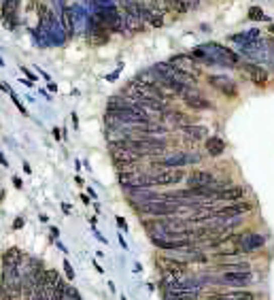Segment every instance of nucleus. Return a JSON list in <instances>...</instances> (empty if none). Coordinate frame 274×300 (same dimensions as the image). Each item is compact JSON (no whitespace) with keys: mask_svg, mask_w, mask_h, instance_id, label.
<instances>
[{"mask_svg":"<svg viewBox=\"0 0 274 300\" xmlns=\"http://www.w3.org/2000/svg\"><path fill=\"white\" fill-rule=\"evenodd\" d=\"M181 134H183V139H187L191 143H198V141H206L210 130L206 126H202V123H189V126L181 128Z\"/></svg>","mask_w":274,"mask_h":300,"instance_id":"dca6fc26","label":"nucleus"},{"mask_svg":"<svg viewBox=\"0 0 274 300\" xmlns=\"http://www.w3.org/2000/svg\"><path fill=\"white\" fill-rule=\"evenodd\" d=\"M51 3H53V11H56V13H60L62 9L68 7V5H66V0H51Z\"/></svg>","mask_w":274,"mask_h":300,"instance_id":"a878e982","label":"nucleus"},{"mask_svg":"<svg viewBox=\"0 0 274 300\" xmlns=\"http://www.w3.org/2000/svg\"><path fill=\"white\" fill-rule=\"evenodd\" d=\"M22 72H24V75H26V79H30V81H36V75H34V72H32V70H30L28 66H22Z\"/></svg>","mask_w":274,"mask_h":300,"instance_id":"cd10ccee","label":"nucleus"},{"mask_svg":"<svg viewBox=\"0 0 274 300\" xmlns=\"http://www.w3.org/2000/svg\"><path fill=\"white\" fill-rule=\"evenodd\" d=\"M19 5H22V0H3V24L11 30L17 26Z\"/></svg>","mask_w":274,"mask_h":300,"instance_id":"2eb2a0df","label":"nucleus"},{"mask_svg":"<svg viewBox=\"0 0 274 300\" xmlns=\"http://www.w3.org/2000/svg\"><path fill=\"white\" fill-rule=\"evenodd\" d=\"M117 226H119V228H124V232L128 230V224H126L124 217H117Z\"/></svg>","mask_w":274,"mask_h":300,"instance_id":"c756f323","label":"nucleus"},{"mask_svg":"<svg viewBox=\"0 0 274 300\" xmlns=\"http://www.w3.org/2000/svg\"><path fill=\"white\" fill-rule=\"evenodd\" d=\"M166 119L177 128H185L189 123H196V117H191L189 113H183V111H166Z\"/></svg>","mask_w":274,"mask_h":300,"instance_id":"aec40b11","label":"nucleus"},{"mask_svg":"<svg viewBox=\"0 0 274 300\" xmlns=\"http://www.w3.org/2000/svg\"><path fill=\"white\" fill-rule=\"evenodd\" d=\"M247 15H249V19H253V22H270V17L263 15V11L259 7H251L247 11Z\"/></svg>","mask_w":274,"mask_h":300,"instance_id":"393cba45","label":"nucleus"},{"mask_svg":"<svg viewBox=\"0 0 274 300\" xmlns=\"http://www.w3.org/2000/svg\"><path fill=\"white\" fill-rule=\"evenodd\" d=\"M202 160H204V156L196 151H170L168 156L153 160V164L159 168H183L189 166V164H200Z\"/></svg>","mask_w":274,"mask_h":300,"instance_id":"f03ea898","label":"nucleus"},{"mask_svg":"<svg viewBox=\"0 0 274 300\" xmlns=\"http://www.w3.org/2000/svg\"><path fill=\"white\" fill-rule=\"evenodd\" d=\"M19 83H24L26 88H32V85H34V81H30V79H19Z\"/></svg>","mask_w":274,"mask_h":300,"instance_id":"2f4dec72","label":"nucleus"},{"mask_svg":"<svg viewBox=\"0 0 274 300\" xmlns=\"http://www.w3.org/2000/svg\"><path fill=\"white\" fill-rule=\"evenodd\" d=\"M66 292H68V285H66L64 279L60 277L56 287L51 289V296H49V300H66Z\"/></svg>","mask_w":274,"mask_h":300,"instance_id":"b1692460","label":"nucleus"},{"mask_svg":"<svg viewBox=\"0 0 274 300\" xmlns=\"http://www.w3.org/2000/svg\"><path fill=\"white\" fill-rule=\"evenodd\" d=\"M232 241H234V245L242 253H253L266 245V236L261 232H245V234H234Z\"/></svg>","mask_w":274,"mask_h":300,"instance_id":"39448f33","label":"nucleus"},{"mask_svg":"<svg viewBox=\"0 0 274 300\" xmlns=\"http://www.w3.org/2000/svg\"><path fill=\"white\" fill-rule=\"evenodd\" d=\"M183 102H185V107L191 109V111H208V109H215V105L202 94L198 88H187L183 92Z\"/></svg>","mask_w":274,"mask_h":300,"instance_id":"423d86ee","label":"nucleus"},{"mask_svg":"<svg viewBox=\"0 0 274 300\" xmlns=\"http://www.w3.org/2000/svg\"><path fill=\"white\" fill-rule=\"evenodd\" d=\"M155 264L159 266V271L164 273L166 277L181 279L183 275H187V271H189V264L185 260H179V258H175V255H159L155 260Z\"/></svg>","mask_w":274,"mask_h":300,"instance_id":"20e7f679","label":"nucleus"},{"mask_svg":"<svg viewBox=\"0 0 274 300\" xmlns=\"http://www.w3.org/2000/svg\"><path fill=\"white\" fill-rule=\"evenodd\" d=\"M194 56L200 66H219V68H236L240 64V56L236 54L234 49H230L221 43H204V45H196L194 49L189 51Z\"/></svg>","mask_w":274,"mask_h":300,"instance_id":"f257e3e1","label":"nucleus"},{"mask_svg":"<svg viewBox=\"0 0 274 300\" xmlns=\"http://www.w3.org/2000/svg\"><path fill=\"white\" fill-rule=\"evenodd\" d=\"M62 211H64V213H66V215H70V206H68V204H66V202H62Z\"/></svg>","mask_w":274,"mask_h":300,"instance_id":"f704fd0d","label":"nucleus"},{"mask_svg":"<svg viewBox=\"0 0 274 300\" xmlns=\"http://www.w3.org/2000/svg\"><path fill=\"white\" fill-rule=\"evenodd\" d=\"M170 64H175V66H179V68H183V70H187V72H191V75H200V62L191 56V54H177V56H172L170 60Z\"/></svg>","mask_w":274,"mask_h":300,"instance_id":"4468645a","label":"nucleus"},{"mask_svg":"<svg viewBox=\"0 0 274 300\" xmlns=\"http://www.w3.org/2000/svg\"><path fill=\"white\" fill-rule=\"evenodd\" d=\"M87 38L91 40V43H94V45H104L106 43V40H108V28L102 24V22H100V19L94 15V13H91L89 15V19H87Z\"/></svg>","mask_w":274,"mask_h":300,"instance_id":"0eeeda50","label":"nucleus"},{"mask_svg":"<svg viewBox=\"0 0 274 300\" xmlns=\"http://www.w3.org/2000/svg\"><path fill=\"white\" fill-rule=\"evenodd\" d=\"M64 271H66L68 279H75V268L70 266V262H68V260H64Z\"/></svg>","mask_w":274,"mask_h":300,"instance_id":"bb28decb","label":"nucleus"},{"mask_svg":"<svg viewBox=\"0 0 274 300\" xmlns=\"http://www.w3.org/2000/svg\"><path fill=\"white\" fill-rule=\"evenodd\" d=\"M223 273H234V271H251V264L249 262H242V260H236V262H223L221 266Z\"/></svg>","mask_w":274,"mask_h":300,"instance_id":"5701e85b","label":"nucleus"},{"mask_svg":"<svg viewBox=\"0 0 274 300\" xmlns=\"http://www.w3.org/2000/svg\"><path fill=\"white\" fill-rule=\"evenodd\" d=\"M215 181V175H212L210 170H202V168H196L191 170L187 177H185V185L187 188H208V185Z\"/></svg>","mask_w":274,"mask_h":300,"instance_id":"f8f14e48","label":"nucleus"},{"mask_svg":"<svg viewBox=\"0 0 274 300\" xmlns=\"http://www.w3.org/2000/svg\"><path fill=\"white\" fill-rule=\"evenodd\" d=\"M242 198H245V188H242V185H228L226 190L217 192L212 200H217V202H236V200H242Z\"/></svg>","mask_w":274,"mask_h":300,"instance_id":"f3484780","label":"nucleus"},{"mask_svg":"<svg viewBox=\"0 0 274 300\" xmlns=\"http://www.w3.org/2000/svg\"><path fill=\"white\" fill-rule=\"evenodd\" d=\"M0 66H3V68H5V62H3V58H0Z\"/></svg>","mask_w":274,"mask_h":300,"instance_id":"4c0bfd02","label":"nucleus"},{"mask_svg":"<svg viewBox=\"0 0 274 300\" xmlns=\"http://www.w3.org/2000/svg\"><path fill=\"white\" fill-rule=\"evenodd\" d=\"M51 134H53V139H56V141L62 139V134H60V130H58V128H53V130H51Z\"/></svg>","mask_w":274,"mask_h":300,"instance_id":"473e14b6","label":"nucleus"},{"mask_svg":"<svg viewBox=\"0 0 274 300\" xmlns=\"http://www.w3.org/2000/svg\"><path fill=\"white\" fill-rule=\"evenodd\" d=\"M242 70L249 75V79L253 81V85H257V88H266L268 85V70L263 68L261 64H255V62H242Z\"/></svg>","mask_w":274,"mask_h":300,"instance_id":"9b49d317","label":"nucleus"},{"mask_svg":"<svg viewBox=\"0 0 274 300\" xmlns=\"http://www.w3.org/2000/svg\"><path fill=\"white\" fill-rule=\"evenodd\" d=\"M185 170L183 168H161L155 175H151V188H172V185H179L181 181H185Z\"/></svg>","mask_w":274,"mask_h":300,"instance_id":"7ed1b4c3","label":"nucleus"},{"mask_svg":"<svg viewBox=\"0 0 274 300\" xmlns=\"http://www.w3.org/2000/svg\"><path fill=\"white\" fill-rule=\"evenodd\" d=\"M204 300H257V294L249 292V289H245V287H238V289H228V292L210 294Z\"/></svg>","mask_w":274,"mask_h":300,"instance_id":"ddd939ff","label":"nucleus"},{"mask_svg":"<svg viewBox=\"0 0 274 300\" xmlns=\"http://www.w3.org/2000/svg\"><path fill=\"white\" fill-rule=\"evenodd\" d=\"M268 32H270V34L274 36V24H270V30H268Z\"/></svg>","mask_w":274,"mask_h":300,"instance_id":"e433bc0d","label":"nucleus"},{"mask_svg":"<svg viewBox=\"0 0 274 300\" xmlns=\"http://www.w3.org/2000/svg\"><path fill=\"white\" fill-rule=\"evenodd\" d=\"M70 7V15H73V26H75V34H85L87 32V19H89V11L87 7H83L77 0V3L68 5Z\"/></svg>","mask_w":274,"mask_h":300,"instance_id":"1a4fd4ad","label":"nucleus"},{"mask_svg":"<svg viewBox=\"0 0 274 300\" xmlns=\"http://www.w3.org/2000/svg\"><path fill=\"white\" fill-rule=\"evenodd\" d=\"M22 226H24V220H22V217H19V220L13 224V228H22Z\"/></svg>","mask_w":274,"mask_h":300,"instance_id":"72a5a7b5","label":"nucleus"},{"mask_svg":"<svg viewBox=\"0 0 274 300\" xmlns=\"http://www.w3.org/2000/svg\"><path fill=\"white\" fill-rule=\"evenodd\" d=\"M166 300H202L198 289H177V292H168Z\"/></svg>","mask_w":274,"mask_h":300,"instance_id":"412c9836","label":"nucleus"},{"mask_svg":"<svg viewBox=\"0 0 274 300\" xmlns=\"http://www.w3.org/2000/svg\"><path fill=\"white\" fill-rule=\"evenodd\" d=\"M204 151H206V156H210V158H219V156H223L226 153V141H223L221 137H208L206 141H204Z\"/></svg>","mask_w":274,"mask_h":300,"instance_id":"6ab92c4d","label":"nucleus"},{"mask_svg":"<svg viewBox=\"0 0 274 300\" xmlns=\"http://www.w3.org/2000/svg\"><path fill=\"white\" fill-rule=\"evenodd\" d=\"M206 81H208L210 88H215L217 92H221V94L228 96V98H236V94H238L236 81L230 79L228 75H208Z\"/></svg>","mask_w":274,"mask_h":300,"instance_id":"6e6552de","label":"nucleus"},{"mask_svg":"<svg viewBox=\"0 0 274 300\" xmlns=\"http://www.w3.org/2000/svg\"><path fill=\"white\" fill-rule=\"evenodd\" d=\"M30 300H45V296H43V292H40V289L36 287V289H34V294L30 296Z\"/></svg>","mask_w":274,"mask_h":300,"instance_id":"c85d7f7f","label":"nucleus"},{"mask_svg":"<svg viewBox=\"0 0 274 300\" xmlns=\"http://www.w3.org/2000/svg\"><path fill=\"white\" fill-rule=\"evenodd\" d=\"M13 185H15L17 190H22V188H24V181L19 179V177H13Z\"/></svg>","mask_w":274,"mask_h":300,"instance_id":"7c9ffc66","label":"nucleus"},{"mask_svg":"<svg viewBox=\"0 0 274 300\" xmlns=\"http://www.w3.org/2000/svg\"><path fill=\"white\" fill-rule=\"evenodd\" d=\"M219 283L234 285V287H247L253 283V271H234V273H221L217 279Z\"/></svg>","mask_w":274,"mask_h":300,"instance_id":"9d476101","label":"nucleus"},{"mask_svg":"<svg viewBox=\"0 0 274 300\" xmlns=\"http://www.w3.org/2000/svg\"><path fill=\"white\" fill-rule=\"evenodd\" d=\"M58 17H60V24L64 26L68 38H70V36H75V26H73V15H70V7L62 9V11L58 13Z\"/></svg>","mask_w":274,"mask_h":300,"instance_id":"4be33fe9","label":"nucleus"},{"mask_svg":"<svg viewBox=\"0 0 274 300\" xmlns=\"http://www.w3.org/2000/svg\"><path fill=\"white\" fill-rule=\"evenodd\" d=\"M0 164H5V166H9V162H7V158L3 156V153H0Z\"/></svg>","mask_w":274,"mask_h":300,"instance_id":"c9c22d12","label":"nucleus"},{"mask_svg":"<svg viewBox=\"0 0 274 300\" xmlns=\"http://www.w3.org/2000/svg\"><path fill=\"white\" fill-rule=\"evenodd\" d=\"M255 40H261V30H257V28L245 30V32H236L230 36V43H236L238 47L251 45V43H255Z\"/></svg>","mask_w":274,"mask_h":300,"instance_id":"a211bd4d","label":"nucleus"}]
</instances>
